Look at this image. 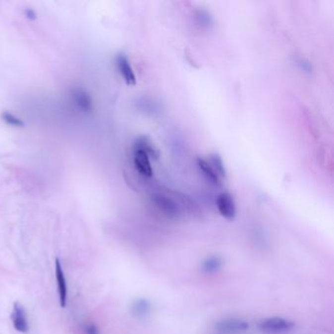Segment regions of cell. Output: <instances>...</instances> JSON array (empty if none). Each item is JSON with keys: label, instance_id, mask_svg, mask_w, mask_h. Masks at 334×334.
Wrapping results in <instances>:
<instances>
[{"label": "cell", "instance_id": "cell-13", "mask_svg": "<svg viewBox=\"0 0 334 334\" xmlns=\"http://www.w3.org/2000/svg\"><path fill=\"white\" fill-rule=\"evenodd\" d=\"M210 165L214 168V170L217 172V174L220 176L221 179H223L226 177V170L223 165V162L220 155L218 154H212L209 156V160H207Z\"/></svg>", "mask_w": 334, "mask_h": 334}, {"label": "cell", "instance_id": "cell-17", "mask_svg": "<svg viewBox=\"0 0 334 334\" xmlns=\"http://www.w3.org/2000/svg\"><path fill=\"white\" fill-rule=\"evenodd\" d=\"M298 66L301 68V70L305 71V72H312V65L309 61L305 60V59H299L298 60Z\"/></svg>", "mask_w": 334, "mask_h": 334}, {"label": "cell", "instance_id": "cell-11", "mask_svg": "<svg viewBox=\"0 0 334 334\" xmlns=\"http://www.w3.org/2000/svg\"><path fill=\"white\" fill-rule=\"evenodd\" d=\"M133 146H136L140 149H142L143 151H145L149 157H152V158H159L160 156V153L158 151V149L155 148V146L153 145V143L151 142V140H149L147 137L145 136H140L138 137L135 141H134V144Z\"/></svg>", "mask_w": 334, "mask_h": 334}, {"label": "cell", "instance_id": "cell-9", "mask_svg": "<svg viewBox=\"0 0 334 334\" xmlns=\"http://www.w3.org/2000/svg\"><path fill=\"white\" fill-rule=\"evenodd\" d=\"M197 166L199 170L202 172L203 176L206 178L207 181H209L211 184L215 186H219L222 183V179L220 176L217 174V172L214 170V168L208 163L207 160L198 158L197 159Z\"/></svg>", "mask_w": 334, "mask_h": 334}, {"label": "cell", "instance_id": "cell-15", "mask_svg": "<svg viewBox=\"0 0 334 334\" xmlns=\"http://www.w3.org/2000/svg\"><path fill=\"white\" fill-rule=\"evenodd\" d=\"M2 119L4 120V122L8 125H13V126H23L24 123L21 119H19L18 117H16L15 115H13L12 113H8L5 112L2 114Z\"/></svg>", "mask_w": 334, "mask_h": 334}, {"label": "cell", "instance_id": "cell-10", "mask_svg": "<svg viewBox=\"0 0 334 334\" xmlns=\"http://www.w3.org/2000/svg\"><path fill=\"white\" fill-rule=\"evenodd\" d=\"M151 303L144 298L135 300L130 307V312L135 318H145L151 313Z\"/></svg>", "mask_w": 334, "mask_h": 334}, {"label": "cell", "instance_id": "cell-14", "mask_svg": "<svg viewBox=\"0 0 334 334\" xmlns=\"http://www.w3.org/2000/svg\"><path fill=\"white\" fill-rule=\"evenodd\" d=\"M195 20H196V23L203 28H210L214 23V20L211 14L204 9H200L195 12Z\"/></svg>", "mask_w": 334, "mask_h": 334}, {"label": "cell", "instance_id": "cell-1", "mask_svg": "<svg viewBox=\"0 0 334 334\" xmlns=\"http://www.w3.org/2000/svg\"><path fill=\"white\" fill-rule=\"evenodd\" d=\"M150 198L152 204L167 218L177 219L181 215L180 206L173 198L161 193H154Z\"/></svg>", "mask_w": 334, "mask_h": 334}, {"label": "cell", "instance_id": "cell-3", "mask_svg": "<svg viewBox=\"0 0 334 334\" xmlns=\"http://www.w3.org/2000/svg\"><path fill=\"white\" fill-rule=\"evenodd\" d=\"M216 205L219 213L227 221L234 220L236 216V205L232 195L228 192L220 193L216 199Z\"/></svg>", "mask_w": 334, "mask_h": 334}, {"label": "cell", "instance_id": "cell-2", "mask_svg": "<svg viewBox=\"0 0 334 334\" xmlns=\"http://www.w3.org/2000/svg\"><path fill=\"white\" fill-rule=\"evenodd\" d=\"M294 323L283 318H269L259 324V329L267 334H280L289 332L294 328Z\"/></svg>", "mask_w": 334, "mask_h": 334}, {"label": "cell", "instance_id": "cell-5", "mask_svg": "<svg viewBox=\"0 0 334 334\" xmlns=\"http://www.w3.org/2000/svg\"><path fill=\"white\" fill-rule=\"evenodd\" d=\"M133 165L136 171L142 176L151 177L153 175L149 155L136 146H133Z\"/></svg>", "mask_w": 334, "mask_h": 334}, {"label": "cell", "instance_id": "cell-16", "mask_svg": "<svg viewBox=\"0 0 334 334\" xmlns=\"http://www.w3.org/2000/svg\"><path fill=\"white\" fill-rule=\"evenodd\" d=\"M83 332H84V334H100L97 326L90 322H87L84 324L83 327Z\"/></svg>", "mask_w": 334, "mask_h": 334}, {"label": "cell", "instance_id": "cell-4", "mask_svg": "<svg viewBox=\"0 0 334 334\" xmlns=\"http://www.w3.org/2000/svg\"><path fill=\"white\" fill-rule=\"evenodd\" d=\"M11 320L14 329L20 334H28L30 332L28 315L25 307L20 302H14L11 314Z\"/></svg>", "mask_w": 334, "mask_h": 334}, {"label": "cell", "instance_id": "cell-6", "mask_svg": "<svg viewBox=\"0 0 334 334\" xmlns=\"http://www.w3.org/2000/svg\"><path fill=\"white\" fill-rule=\"evenodd\" d=\"M216 329L223 334H239L249 330V324L239 319H225L219 322Z\"/></svg>", "mask_w": 334, "mask_h": 334}, {"label": "cell", "instance_id": "cell-8", "mask_svg": "<svg viewBox=\"0 0 334 334\" xmlns=\"http://www.w3.org/2000/svg\"><path fill=\"white\" fill-rule=\"evenodd\" d=\"M116 66L118 71L125 81V84L129 86L135 85L136 84V77L133 72V69L125 54H119L116 57Z\"/></svg>", "mask_w": 334, "mask_h": 334}, {"label": "cell", "instance_id": "cell-12", "mask_svg": "<svg viewBox=\"0 0 334 334\" xmlns=\"http://www.w3.org/2000/svg\"><path fill=\"white\" fill-rule=\"evenodd\" d=\"M223 267V259L220 256H210L202 263V270L206 274H215Z\"/></svg>", "mask_w": 334, "mask_h": 334}, {"label": "cell", "instance_id": "cell-7", "mask_svg": "<svg viewBox=\"0 0 334 334\" xmlns=\"http://www.w3.org/2000/svg\"><path fill=\"white\" fill-rule=\"evenodd\" d=\"M55 278H56L57 287H58L59 303H60L61 308H65L67 305V299H68V287H67L66 276H65L62 264L58 258L55 260Z\"/></svg>", "mask_w": 334, "mask_h": 334}]
</instances>
